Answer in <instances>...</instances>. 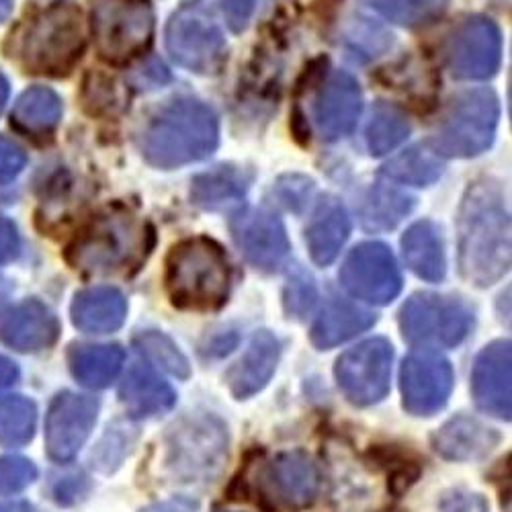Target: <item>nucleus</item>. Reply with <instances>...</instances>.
Instances as JSON below:
<instances>
[{"label": "nucleus", "mask_w": 512, "mask_h": 512, "mask_svg": "<svg viewBox=\"0 0 512 512\" xmlns=\"http://www.w3.org/2000/svg\"><path fill=\"white\" fill-rule=\"evenodd\" d=\"M451 363L431 349H420L406 357L400 371L404 408L414 416L439 412L453 390Z\"/></svg>", "instance_id": "14"}, {"label": "nucleus", "mask_w": 512, "mask_h": 512, "mask_svg": "<svg viewBox=\"0 0 512 512\" xmlns=\"http://www.w3.org/2000/svg\"><path fill=\"white\" fill-rule=\"evenodd\" d=\"M406 265L424 281H441L445 277V250L439 230L431 222L414 224L402 238Z\"/></svg>", "instance_id": "27"}, {"label": "nucleus", "mask_w": 512, "mask_h": 512, "mask_svg": "<svg viewBox=\"0 0 512 512\" xmlns=\"http://www.w3.org/2000/svg\"><path fill=\"white\" fill-rule=\"evenodd\" d=\"M220 142L218 117L205 103L177 99L158 109L142 134V150L150 164L177 168L213 154Z\"/></svg>", "instance_id": "2"}, {"label": "nucleus", "mask_w": 512, "mask_h": 512, "mask_svg": "<svg viewBox=\"0 0 512 512\" xmlns=\"http://www.w3.org/2000/svg\"><path fill=\"white\" fill-rule=\"evenodd\" d=\"M37 408L29 398L9 396L0 400V445L23 447L35 435Z\"/></svg>", "instance_id": "34"}, {"label": "nucleus", "mask_w": 512, "mask_h": 512, "mask_svg": "<svg viewBox=\"0 0 512 512\" xmlns=\"http://www.w3.org/2000/svg\"><path fill=\"white\" fill-rule=\"evenodd\" d=\"M365 3L379 15L404 27L429 25L449 7V0H365Z\"/></svg>", "instance_id": "35"}, {"label": "nucleus", "mask_w": 512, "mask_h": 512, "mask_svg": "<svg viewBox=\"0 0 512 512\" xmlns=\"http://www.w3.org/2000/svg\"><path fill=\"white\" fill-rule=\"evenodd\" d=\"M7 99H9V82L5 80L3 74H0V113H3Z\"/></svg>", "instance_id": "48"}, {"label": "nucleus", "mask_w": 512, "mask_h": 512, "mask_svg": "<svg viewBox=\"0 0 512 512\" xmlns=\"http://www.w3.org/2000/svg\"><path fill=\"white\" fill-rule=\"evenodd\" d=\"M58 332V318L37 300L19 304L0 316V340L21 353H35L52 347Z\"/></svg>", "instance_id": "20"}, {"label": "nucleus", "mask_w": 512, "mask_h": 512, "mask_svg": "<svg viewBox=\"0 0 512 512\" xmlns=\"http://www.w3.org/2000/svg\"><path fill=\"white\" fill-rule=\"evenodd\" d=\"M502 56V37L494 21L472 17L463 21L447 44V64L453 76L484 80L496 74Z\"/></svg>", "instance_id": "15"}, {"label": "nucleus", "mask_w": 512, "mask_h": 512, "mask_svg": "<svg viewBox=\"0 0 512 512\" xmlns=\"http://www.w3.org/2000/svg\"><path fill=\"white\" fill-rule=\"evenodd\" d=\"M412 209V199L390 187H375L363 209V222L369 230H390L406 218Z\"/></svg>", "instance_id": "36"}, {"label": "nucleus", "mask_w": 512, "mask_h": 512, "mask_svg": "<svg viewBox=\"0 0 512 512\" xmlns=\"http://www.w3.org/2000/svg\"><path fill=\"white\" fill-rule=\"evenodd\" d=\"M13 11V0H0V23H3Z\"/></svg>", "instance_id": "49"}, {"label": "nucleus", "mask_w": 512, "mask_h": 512, "mask_svg": "<svg viewBox=\"0 0 512 512\" xmlns=\"http://www.w3.org/2000/svg\"><path fill=\"white\" fill-rule=\"evenodd\" d=\"M250 486L271 510H302L320 492V472L304 451H287L259 463Z\"/></svg>", "instance_id": "11"}, {"label": "nucleus", "mask_w": 512, "mask_h": 512, "mask_svg": "<svg viewBox=\"0 0 512 512\" xmlns=\"http://www.w3.org/2000/svg\"><path fill=\"white\" fill-rule=\"evenodd\" d=\"M138 343V349L158 367H162L164 371H168L170 375L175 377H189L191 373V367H189V361L187 357L179 351V347L170 340L166 334L162 332H144L136 338Z\"/></svg>", "instance_id": "37"}, {"label": "nucleus", "mask_w": 512, "mask_h": 512, "mask_svg": "<svg viewBox=\"0 0 512 512\" xmlns=\"http://www.w3.org/2000/svg\"><path fill=\"white\" fill-rule=\"evenodd\" d=\"M375 316L347 302H332L324 308L312 328V343L318 349H332L369 330Z\"/></svg>", "instance_id": "28"}, {"label": "nucleus", "mask_w": 512, "mask_h": 512, "mask_svg": "<svg viewBox=\"0 0 512 512\" xmlns=\"http://www.w3.org/2000/svg\"><path fill=\"white\" fill-rule=\"evenodd\" d=\"M17 379H19V367L11 359L0 355V392L11 388Z\"/></svg>", "instance_id": "45"}, {"label": "nucleus", "mask_w": 512, "mask_h": 512, "mask_svg": "<svg viewBox=\"0 0 512 512\" xmlns=\"http://www.w3.org/2000/svg\"><path fill=\"white\" fill-rule=\"evenodd\" d=\"M228 457L226 426L213 416H191L170 429L168 467L183 482L211 480Z\"/></svg>", "instance_id": "8"}, {"label": "nucleus", "mask_w": 512, "mask_h": 512, "mask_svg": "<svg viewBox=\"0 0 512 512\" xmlns=\"http://www.w3.org/2000/svg\"><path fill=\"white\" fill-rule=\"evenodd\" d=\"M72 322L89 334H107L117 330L127 314L121 291L113 287H93L80 291L72 302Z\"/></svg>", "instance_id": "24"}, {"label": "nucleus", "mask_w": 512, "mask_h": 512, "mask_svg": "<svg viewBox=\"0 0 512 512\" xmlns=\"http://www.w3.org/2000/svg\"><path fill=\"white\" fill-rule=\"evenodd\" d=\"M152 246V228L125 207L97 216L68 248V261L91 275L136 269Z\"/></svg>", "instance_id": "3"}, {"label": "nucleus", "mask_w": 512, "mask_h": 512, "mask_svg": "<svg viewBox=\"0 0 512 512\" xmlns=\"http://www.w3.org/2000/svg\"><path fill=\"white\" fill-rule=\"evenodd\" d=\"M17 250H19V236L15 226L9 220L0 218V265L15 259Z\"/></svg>", "instance_id": "43"}, {"label": "nucleus", "mask_w": 512, "mask_h": 512, "mask_svg": "<svg viewBox=\"0 0 512 512\" xmlns=\"http://www.w3.org/2000/svg\"><path fill=\"white\" fill-rule=\"evenodd\" d=\"M125 410L134 418H154L175 406V390L160 379L148 365L136 363L127 371L119 388Z\"/></svg>", "instance_id": "23"}, {"label": "nucleus", "mask_w": 512, "mask_h": 512, "mask_svg": "<svg viewBox=\"0 0 512 512\" xmlns=\"http://www.w3.org/2000/svg\"><path fill=\"white\" fill-rule=\"evenodd\" d=\"M248 191V177L234 166H218L193 179L191 199L207 211H226L240 205Z\"/></svg>", "instance_id": "26"}, {"label": "nucleus", "mask_w": 512, "mask_h": 512, "mask_svg": "<svg viewBox=\"0 0 512 512\" xmlns=\"http://www.w3.org/2000/svg\"><path fill=\"white\" fill-rule=\"evenodd\" d=\"M166 48L183 68L209 74L226 58V37L203 0L185 3L168 21Z\"/></svg>", "instance_id": "9"}, {"label": "nucleus", "mask_w": 512, "mask_h": 512, "mask_svg": "<svg viewBox=\"0 0 512 512\" xmlns=\"http://www.w3.org/2000/svg\"><path fill=\"white\" fill-rule=\"evenodd\" d=\"M474 324V312L459 297L416 293L400 312V330L412 345L457 347Z\"/></svg>", "instance_id": "10"}, {"label": "nucleus", "mask_w": 512, "mask_h": 512, "mask_svg": "<svg viewBox=\"0 0 512 512\" xmlns=\"http://www.w3.org/2000/svg\"><path fill=\"white\" fill-rule=\"evenodd\" d=\"M197 508H199L197 500L179 496V498H173V500L152 504V506L144 508L142 512H197Z\"/></svg>", "instance_id": "44"}, {"label": "nucleus", "mask_w": 512, "mask_h": 512, "mask_svg": "<svg viewBox=\"0 0 512 512\" xmlns=\"http://www.w3.org/2000/svg\"><path fill=\"white\" fill-rule=\"evenodd\" d=\"M99 414V400L74 392L58 394L46 416L48 455L60 463L70 461L91 437Z\"/></svg>", "instance_id": "16"}, {"label": "nucleus", "mask_w": 512, "mask_h": 512, "mask_svg": "<svg viewBox=\"0 0 512 512\" xmlns=\"http://www.w3.org/2000/svg\"><path fill=\"white\" fill-rule=\"evenodd\" d=\"M97 52L111 64L140 56L154 35V11L148 0H93Z\"/></svg>", "instance_id": "7"}, {"label": "nucleus", "mask_w": 512, "mask_h": 512, "mask_svg": "<svg viewBox=\"0 0 512 512\" xmlns=\"http://www.w3.org/2000/svg\"><path fill=\"white\" fill-rule=\"evenodd\" d=\"M62 117V103L50 89H31L23 93L13 111V121L29 134H48Z\"/></svg>", "instance_id": "32"}, {"label": "nucleus", "mask_w": 512, "mask_h": 512, "mask_svg": "<svg viewBox=\"0 0 512 512\" xmlns=\"http://www.w3.org/2000/svg\"><path fill=\"white\" fill-rule=\"evenodd\" d=\"M345 289L369 304H390L402 289V275L386 244L365 242L357 246L340 271Z\"/></svg>", "instance_id": "13"}, {"label": "nucleus", "mask_w": 512, "mask_h": 512, "mask_svg": "<svg viewBox=\"0 0 512 512\" xmlns=\"http://www.w3.org/2000/svg\"><path fill=\"white\" fill-rule=\"evenodd\" d=\"M498 99L492 91H465L457 95L433 140V150L439 156L472 158L482 154L494 140L498 125Z\"/></svg>", "instance_id": "6"}, {"label": "nucleus", "mask_w": 512, "mask_h": 512, "mask_svg": "<svg viewBox=\"0 0 512 512\" xmlns=\"http://www.w3.org/2000/svg\"><path fill=\"white\" fill-rule=\"evenodd\" d=\"M383 175L402 185L426 187L439 181L443 175V162L433 148L414 146L392 158L383 168Z\"/></svg>", "instance_id": "31"}, {"label": "nucleus", "mask_w": 512, "mask_h": 512, "mask_svg": "<svg viewBox=\"0 0 512 512\" xmlns=\"http://www.w3.org/2000/svg\"><path fill=\"white\" fill-rule=\"evenodd\" d=\"M125 353L119 345H82L72 347L68 355L72 375L82 386L101 390L119 375Z\"/></svg>", "instance_id": "29"}, {"label": "nucleus", "mask_w": 512, "mask_h": 512, "mask_svg": "<svg viewBox=\"0 0 512 512\" xmlns=\"http://www.w3.org/2000/svg\"><path fill=\"white\" fill-rule=\"evenodd\" d=\"M363 105L359 82L347 72H332L314 99V121L324 140L345 138L359 119Z\"/></svg>", "instance_id": "18"}, {"label": "nucleus", "mask_w": 512, "mask_h": 512, "mask_svg": "<svg viewBox=\"0 0 512 512\" xmlns=\"http://www.w3.org/2000/svg\"><path fill=\"white\" fill-rule=\"evenodd\" d=\"M498 445V433L472 416H455L433 435L435 451L451 461H474Z\"/></svg>", "instance_id": "22"}, {"label": "nucleus", "mask_w": 512, "mask_h": 512, "mask_svg": "<svg viewBox=\"0 0 512 512\" xmlns=\"http://www.w3.org/2000/svg\"><path fill=\"white\" fill-rule=\"evenodd\" d=\"M265 0H222V11L232 31H244Z\"/></svg>", "instance_id": "40"}, {"label": "nucleus", "mask_w": 512, "mask_h": 512, "mask_svg": "<svg viewBox=\"0 0 512 512\" xmlns=\"http://www.w3.org/2000/svg\"><path fill=\"white\" fill-rule=\"evenodd\" d=\"M343 461V457H340ZM359 463V461H357ZM334 467V500L340 508L349 512H367L371 506L375 508V500L379 498V488L367 469L359 465H345L332 461Z\"/></svg>", "instance_id": "30"}, {"label": "nucleus", "mask_w": 512, "mask_h": 512, "mask_svg": "<svg viewBox=\"0 0 512 512\" xmlns=\"http://www.w3.org/2000/svg\"><path fill=\"white\" fill-rule=\"evenodd\" d=\"M232 234L246 261L261 271H275L281 267L289 252L281 220L267 209L238 213L232 222Z\"/></svg>", "instance_id": "17"}, {"label": "nucleus", "mask_w": 512, "mask_h": 512, "mask_svg": "<svg viewBox=\"0 0 512 512\" xmlns=\"http://www.w3.org/2000/svg\"><path fill=\"white\" fill-rule=\"evenodd\" d=\"M84 50L80 11L70 3H56L41 11L25 27L17 54L29 72L68 74Z\"/></svg>", "instance_id": "5"}, {"label": "nucleus", "mask_w": 512, "mask_h": 512, "mask_svg": "<svg viewBox=\"0 0 512 512\" xmlns=\"http://www.w3.org/2000/svg\"><path fill=\"white\" fill-rule=\"evenodd\" d=\"M25 166V152L13 142L0 136V183L13 181Z\"/></svg>", "instance_id": "41"}, {"label": "nucleus", "mask_w": 512, "mask_h": 512, "mask_svg": "<svg viewBox=\"0 0 512 512\" xmlns=\"http://www.w3.org/2000/svg\"><path fill=\"white\" fill-rule=\"evenodd\" d=\"M87 107L93 113H101L103 109L111 113L115 107H123V97L115 82L105 78H95L93 84H87V95H84Z\"/></svg>", "instance_id": "39"}, {"label": "nucleus", "mask_w": 512, "mask_h": 512, "mask_svg": "<svg viewBox=\"0 0 512 512\" xmlns=\"http://www.w3.org/2000/svg\"><path fill=\"white\" fill-rule=\"evenodd\" d=\"M394 349L386 338H371L336 361V381L357 406H371L390 390Z\"/></svg>", "instance_id": "12"}, {"label": "nucleus", "mask_w": 512, "mask_h": 512, "mask_svg": "<svg viewBox=\"0 0 512 512\" xmlns=\"http://www.w3.org/2000/svg\"><path fill=\"white\" fill-rule=\"evenodd\" d=\"M230 289V265L220 244L189 238L173 246L166 259V291L181 310L209 312L224 306Z\"/></svg>", "instance_id": "4"}, {"label": "nucleus", "mask_w": 512, "mask_h": 512, "mask_svg": "<svg viewBox=\"0 0 512 512\" xmlns=\"http://www.w3.org/2000/svg\"><path fill=\"white\" fill-rule=\"evenodd\" d=\"M37 480V467L19 455L0 457V496L25 490Z\"/></svg>", "instance_id": "38"}, {"label": "nucleus", "mask_w": 512, "mask_h": 512, "mask_svg": "<svg viewBox=\"0 0 512 512\" xmlns=\"http://www.w3.org/2000/svg\"><path fill=\"white\" fill-rule=\"evenodd\" d=\"M349 234L351 220L343 203L334 197L324 199L318 205L306 234L312 259L322 267L330 265L338 256V252L343 250Z\"/></svg>", "instance_id": "25"}, {"label": "nucleus", "mask_w": 512, "mask_h": 512, "mask_svg": "<svg viewBox=\"0 0 512 512\" xmlns=\"http://www.w3.org/2000/svg\"><path fill=\"white\" fill-rule=\"evenodd\" d=\"M0 512H37L29 502H5L0 504Z\"/></svg>", "instance_id": "47"}, {"label": "nucleus", "mask_w": 512, "mask_h": 512, "mask_svg": "<svg viewBox=\"0 0 512 512\" xmlns=\"http://www.w3.org/2000/svg\"><path fill=\"white\" fill-rule=\"evenodd\" d=\"M410 134L406 115L392 105H377L365 130L367 150L373 156H383L398 148Z\"/></svg>", "instance_id": "33"}, {"label": "nucleus", "mask_w": 512, "mask_h": 512, "mask_svg": "<svg viewBox=\"0 0 512 512\" xmlns=\"http://www.w3.org/2000/svg\"><path fill=\"white\" fill-rule=\"evenodd\" d=\"M80 484H82V478L76 480V478H66L60 482V486L56 488V498L60 502H68V496H72V500H76L80 496Z\"/></svg>", "instance_id": "46"}, {"label": "nucleus", "mask_w": 512, "mask_h": 512, "mask_svg": "<svg viewBox=\"0 0 512 512\" xmlns=\"http://www.w3.org/2000/svg\"><path fill=\"white\" fill-rule=\"evenodd\" d=\"M510 267V220L498 183L482 179L467 189L459 209V269L478 287L500 281Z\"/></svg>", "instance_id": "1"}, {"label": "nucleus", "mask_w": 512, "mask_h": 512, "mask_svg": "<svg viewBox=\"0 0 512 512\" xmlns=\"http://www.w3.org/2000/svg\"><path fill=\"white\" fill-rule=\"evenodd\" d=\"M279 340L267 332H256L246 353L228 373V386L238 400L259 394L273 377L279 363Z\"/></svg>", "instance_id": "21"}, {"label": "nucleus", "mask_w": 512, "mask_h": 512, "mask_svg": "<svg viewBox=\"0 0 512 512\" xmlns=\"http://www.w3.org/2000/svg\"><path fill=\"white\" fill-rule=\"evenodd\" d=\"M510 365V340H496L478 355L472 373V392L478 408L500 420H510L512 414Z\"/></svg>", "instance_id": "19"}, {"label": "nucleus", "mask_w": 512, "mask_h": 512, "mask_svg": "<svg viewBox=\"0 0 512 512\" xmlns=\"http://www.w3.org/2000/svg\"><path fill=\"white\" fill-rule=\"evenodd\" d=\"M441 512H488V502L480 494L455 490L443 496Z\"/></svg>", "instance_id": "42"}]
</instances>
